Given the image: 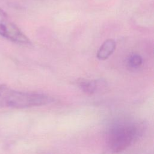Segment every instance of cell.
<instances>
[{
    "label": "cell",
    "instance_id": "cell-1",
    "mask_svg": "<svg viewBox=\"0 0 154 154\" xmlns=\"http://www.w3.org/2000/svg\"><path fill=\"white\" fill-rule=\"evenodd\" d=\"M53 100L52 97L45 94L20 91L0 84V108H27L45 105Z\"/></svg>",
    "mask_w": 154,
    "mask_h": 154
},
{
    "label": "cell",
    "instance_id": "cell-2",
    "mask_svg": "<svg viewBox=\"0 0 154 154\" xmlns=\"http://www.w3.org/2000/svg\"><path fill=\"white\" fill-rule=\"evenodd\" d=\"M142 128L137 123L123 122L114 125L109 131L108 144L113 153L126 149L140 135Z\"/></svg>",
    "mask_w": 154,
    "mask_h": 154
},
{
    "label": "cell",
    "instance_id": "cell-3",
    "mask_svg": "<svg viewBox=\"0 0 154 154\" xmlns=\"http://www.w3.org/2000/svg\"><path fill=\"white\" fill-rule=\"evenodd\" d=\"M0 35L6 39L19 44L27 45L29 38L8 17L7 13L0 8Z\"/></svg>",
    "mask_w": 154,
    "mask_h": 154
},
{
    "label": "cell",
    "instance_id": "cell-4",
    "mask_svg": "<svg viewBox=\"0 0 154 154\" xmlns=\"http://www.w3.org/2000/svg\"><path fill=\"white\" fill-rule=\"evenodd\" d=\"M116 48V43L113 39L105 40L99 48L97 52V58L100 60L107 59L114 52Z\"/></svg>",
    "mask_w": 154,
    "mask_h": 154
},
{
    "label": "cell",
    "instance_id": "cell-5",
    "mask_svg": "<svg viewBox=\"0 0 154 154\" xmlns=\"http://www.w3.org/2000/svg\"><path fill=\"white\" fill-rule=\"evenodd\" d=\"M80 88L86 94H94L97 90V81L95 80L82 79L78 82Z\"/></svg>",
    "mask_w": 154,
    "mask_h": 154
},
{
    "label": "cell",
    "instance_id": "cell-6",
    "mask_svg": "<svg viewBox=\"0 0 154 154\" xmlns=\"http://www.w3.org/2000/svg\"><path fill=\"white\" fill-rule=\"evenodd\" d=\"M143 60L140 55L138 54H134L130 56L128 60V64L130 67L133 68H137L140 66L142 64Z\"/></svg>",
    "mask_w": 154,
    "mask_h": 154
}]
</instances>
